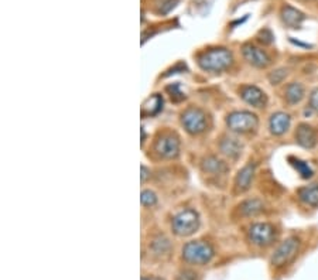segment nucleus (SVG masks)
I'll use <instances>...</instances> for the list:
<instances>
[{"mask_svg": "<svg viewBox=\"0 0 318 280\" xmlns=\"http://www.w3.org/2000/svg\"><path fill=\"white\" fill-rule=\"evenodd\" d=\"M232 52L227 48H211L198 57V66L209 72H221L232 64Z\"/></svg>", "mask_w": 318, "mask_h": 280, "instance_id": "1", "label": "nucleus"}, {"mask_svg": "<svg viewBox=\"0 0 318 280\" xmlns=\"http://www.w3.org/2000/svg\"><path fill=\"white\" fill-rule=\"evenodd\" d=\"M182 258L193 265H205L214 258V249L207 242L191 241L182 247Z\"/></svg>", "mask_w": 318, "mask_h": 280, "instance_id": "2", "label": "nucleus"}, {"mask_svg": "<svg viewBox=\"0 0 318 280\" xmlns=\"http://www.w3.org/2000/svg\"><path fill=\"white\" fill-rule=\"evenodd\" d=\"M173 231L178 236H189L200 227V216L194 209H182L173 220Z\"/></svg>", "mask_w": 318, "mask_h": 280, "instance_id": "3", "label": "nucleus"}, {"mask_svg": "<svg viewBox=\"0 0 318 280\" xmlns=\"http://www.w3.org/2000/svg\"><path fill=\"white\" fill-rule=\"evenodd\" d=\"M228 128L236 133H247L255 131L259 125L258 116L247 111H236L232 112L227 117Z\"/></svg>", "mask_w": 318, "mask_h": 280, "instance_id": "4", "label": "nucleus"}, {"mask_svg": "<svg viewBox=\"0 0 318 280\" xmlns=\"http://www.w3.org/2000/svg\"><path fill=\"white\" fill-rule=\"evenodd\" d=\"M276 235V228L269 222H256L249 228V239L256 246L272 245Z\"/></svg>", "mask_w": 318, "mask_h": 280, "instance_id": "5", "label": "nucleus"}, {"mask_svg": "<svg viewBox=\"0 0 318 280\" xmlns=\"http://www.w3.org/2000/svg\"><path fill=\"white\" fill-rule=\"evenodd\" d=\"M299 246L300 241L297 238H294V236H290V238H287L286 241L281 242L280 246L274 251L272 259H270L273 266L280 267L287 265L296 256L297 251H299Z\"/></svg>", "mask_w": 318, "mask_h": 280, "instance_id": "6", "label": "nucleus"}, {"mask_svg": "<svg viewBox=\"0 0 318 280\" xmlns=\"http://www.w3.org/2000/svg\"><path fill=\"white\" fill-rule=\"evenodd\" d=\"M184 129L191 135H200L207 129V116L198 108H189L181 115Z\"/></svg>", "mask_w": 318, "mask_h": 280, "instance_id": "7", "label": "nucleus"}, {"mask_svg": "<svg viewBox=\"0 0 318 280\" xmlns=\"http://www.w3.org/2000/svg\"><path fill=\"white\" fill-rule=\"evenodd\" d=\"M242 52H243L245 59L250 66L256 67V68H266L270 66V57L259 47L253 46V44H245L242 48Z\"/></svg>", "mask_w": 318, "mask_h": 280, "instance_id": "8", "label": "nucleus"}, {"mask_svg": "<svg viewBox=\"0 0 318 280\" xmlns=\"http://www.w3.org/2000/svg\"><path fill=\"white\" fill-rule=\"evenodd\" d=\"M240 97L247 105L253 108H265L267 104V97L265 92L256 85H243L240 88Z\"/></svg>", "mask_w": 318, "mask_h": 280, "instance_id": "9", "label": "nucleus"}, {"mask_svg": "<svg viewBox=\"0 0 318 280\" xmlns=\"http://www.w3.org/2000/svg\"><path fill=\"white\" fill-rule=\"evenodd\" d=\"M156 151L164 159H174L180 153V140L173 135H166L157 140Z\"/></svg>", "mask_w": 318, "mask_h": 280, "instance_id": "10", "label": "nucleus"}, {"mask_svg": "<svg viewBox=\"0 0 318 280\" xmlns=\"http://www.w3.org/2000/svg\"><path fill=\"white\" fill-rule=\"evenodd\" d=\"M296 140L301 147L305 149H312L318 143V133L317 131L310 126L308 123H301L297 126L296 131Z\"/></svg>", "mask_w": 318, "mask_h": 280, "instance_id": "11", "label": "nucleus"}, {"mask_svg": "<svg viewBox=\"0 0 318 280\" xmlns=\"http://www.w3.org/2000/svg\"><path fill=\"white\" fill-rule=\"evenodd\" d=\"M292 125V117L286 112H276L270 116L269 120V129L274 136H281L284 135Z\"/></svg>", "mask_w": 318, "mask_h": 280, "instance_id": "12", "label": "nucleus"}, {"mask_svg": "<svg viewBox=\"0 0 318 280\" xmlns=\"http://www.w3.org/2000/svg\"><path fill=\"white\" fill-rule=\"evenodd\" d=\"M281 20L287 27L290 28H297L301 26V23L304 21L305 16L303 12H300L297 9H294L292 6H283L281 7V12H280Z\"/></svg>", "mask_w": 318, "mask_h": 280, "instance_id": "13", "label": "nucleus"}, {"mask_svg": "<svg viewBox=\"0 0 318 280\" xmlns=\"http://www.w3.org/2000/svg\"><path fill=\"white\" fill-rule=\"evenodd\" d=\"M255 176V164H246L243 169L239 170L238 176L235 178V185H236V190L239 193H243V191H247L250 184H252V180H253Z\"/></svg>", "mask_w": 318, "mask_h": 280, "instance_id": "14", "label": "nucleus"}, {"mask_svg": "<svg viewBox=\"0 0 318 280\" xmlns=\"http://www.w3.org/2000/svg\"><path fill=\"white\" fill-rule=\"evenodd\" d=\"M297 196L305 205L310 207H318V184H311V185H305L297 191Z\"/></svg>", "mask_w": 318, "mask_h": 280, "instance_id": "15", "label": "nucleus"}, {"mask_svg": "<svg viewBox=\"0 0 318 280\" xmlns=\"http://www.w3.org/2000/svg\"><path fill=\"white\" fill-rule=\"evenodd\" d=\"M284 95H286V101L289 105L300 104L305 95L304 86L300 84V82H292V84L287 85Z\"/></svg>", "mask_w": 318, "mask_h": 280, "instance_id": "16", "label": "nucleus"}, {"mask_svg": "<svg viewBox=\"0 0 318 280\" xmlns=\"http://www.w3.org/2000/svg\"><path fill=\"white\" fill-rule=\"evenodd\" d=\"M221 151L231 159H238L242 153V144L238 142V139L225 137L221 142Z\"/></svg>", "mask_w": 318, "mask_h": 280, "instance_id": "17", "label": "nucleus"}, {"mask_svg": "<svg viewBox=\"0 0 318 280\" xmlns=\"http://www.w3.org/2000/svg\"><path fill=\"white\" fill-rule=\"evenodd\" d=\"M202 170L208 173V174H214V176H219V174H224L225 171L228 170V167L225 166L224 162H221L219 159H216V157L211 156V157H207L205 160H204V163H202Z\"/></svg>", "mask_w": 318, "mask_h": 280, "instance_id": "18", "label": "nucleus"}, {"mask_svg": "<svg viewBox=\"0 0 318 280\" xmlns=\"http://www.w3.org/2000/svg\"><path fill=\"white\" fill-rule=\"evenodd\" d=\"M263 211V202L258 200V198H252V200H246L240 204V212L245 216H256Z\"/></svg>", "mask_w": 318, "mask_h": 280, "instance_id": "19", "label": "nucleus"}, {"mask_svg": "<svg viewBox=\"0 0 318 280\" xmlns=\"http://www.w3.org/2000/svg\"><path fill=\"white\" fill-rule=\"evenodd\" d=\"M289 162L292 164L294 169L297 170V173L300 174L301 178H311L312 174H314V171L312 169L308 166V163H305L303 160H300V159H296V157H289Z\"/></svg>", "mask_w": 318, "mask_h": 280, "instance_id": "20", "label": "nucleus"}, {"mask_svg": "<svg viewBox=\"0 0 318 280\" xmlns=\"http://www.w3.org/2000/svg\"><path fill=\"white\" fill-rule=\"evenodd\" d=\"M163 108V98L160 95H153L151 98L146 101L143 105V113L144 115H156L157 112H160Z\"/></svg>", "mask_w": 318, "mask_h": 280, "instance_id": "21", "label": "nucleus"}, {"mask_svg": "<svg viewBox=\"0 0 318 280\" xmlns=\"http://www.w3.org/2000/svg\"><path fill=\"white\" fill-rule=\"evenodd\" d=\"M140 201L144 207H153L157 204V196L150 190H144L142 193V197H140Z\"/></svg>", "mask_w": 318, "mask_h": 280, "instance_id": "22", "label": "nucleus"}, {"mask_svg": "<svg viewBox=\"0 0 318 280\" xmlns=\"http://www.w3.org/2000/svg\"><path fill=\"white\" fill-rule=\"evenodd\" d=\"M287 77V70L284 68H280V70H276L273 71L270 75H269V81L272 82L273 85H279L283 79Z\"/></svg>", "mask_w": 318, "mask_h": 280, "instance_id": "23", "label": "nucleus"}, {"mask_svg": "<svg viewBox=\"0 0 318 280\" xmlns=\"http://www.w3.org/2000/svg\"><path fill=\"white\" fill-rule=\"evenodd\" d=\"M310 108H311V111L318 113V88L312 89L310 94Z\"/></svg>", "mask_w": 318, "mask_h": 280, "instance_id": "24", "label": "nucleus"}, {"mask_svg": "<svg viewBox=\"0 0 318 280\" xmlns=\"http://www.w3.org/2000/svg\"><path fill=\"white\" fill-rule=\"evenodd\" d=\"M169 91L171 92V99L174 101H181V99L185 98V95L180 91L178 85H173V86H169Z\"/></svg>", "mask_w": 318, "mask_h": 280, "instance_id": "25", "label": "nucleus"}, {"mask_svg": "<svg viewBox=\"0 0 318 280\" xmlns=\"http://www.w3.org/2000/svg\"><path fill=\"white\" fill-rule=\"evenodd\" d=\"M259 37L260 41L265 43V44H270L273 41V34L270 33V30H263V32H260Z\"/></svg>", "mask_w": 318, "mask_h": 280, "instance_id": "26", "label": "nucleus"}, {"mask_svg": "<svg viewBox=\"0 0 318 280\" xmlns=\"http://www.w3.org/2000/svg\"><path fill=\"white\" fill-rule=\"evenodd\" d=\"M175 3H177V0H166V2H163L162 7H160V12L162 13H169L170 10L175 6Z\"/></svg>", "mask_w": 318, "mask_h": 280, "instance_id": "27", "label": "nucleus"}, {"mask_svg": "<svg viewBox=\"0 0 318 280\" xmlns=\"http://www.w3.org/2000/svg\"><path fill=\"white\" fill-rule=\"evenodd\" d=\"M197 279V274L194 272H189V270H185V272H182L180 276H178V279L177 280H195Z\"/></svg>", "mask_w": 318, "mask_h": 280, "instance_id": "28", "label": "nucleus"}, {"mask_svg": "<svg viewBox=\"0 0 318 280\" xmlns=\"http://www.w3.org/2000/svg\"><path fill=\"white\" fill-rule=\"evenodd\" d=\"M146 177H147V169L144 166H142V181L146 180Z\"/></svg>", "mask_w": 318, "mask_h": 280, "instance_id": "29", "label": "nucleus"}, {"mask_svg": "<svg viewBox=\"0 0 318 280\" xmlns=\"http://www.w3.org/2000/svg\"><path fill=\"white\" fill-rule=\"evenodd\" d=\"M142 280H163V279L156 277V276H150V277H142Z\"/></svg>", "mask_w": 318, "mask_h": 280, "instance_id": "30", "label": "nucleus"}]
</instances>
